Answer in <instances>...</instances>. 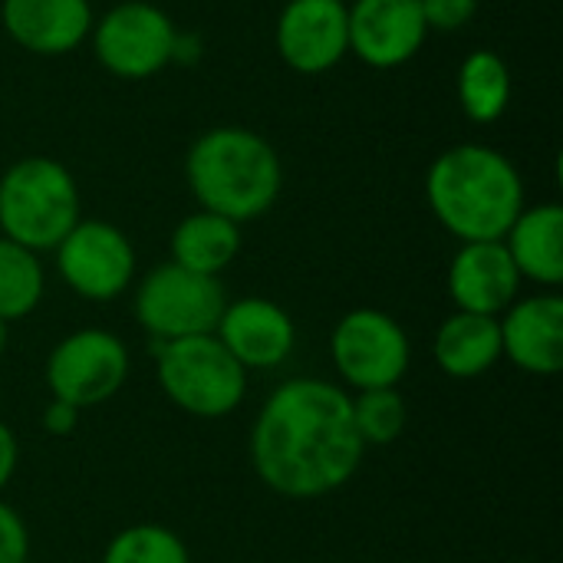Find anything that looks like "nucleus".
Segmentation results:
<instances>
[{
    "instance_id": "26",
    "label": "nucleus",
    "mask_w": 563,
    "mask_h": 563,
    "mask_svg": "<svg viewBox=\"0 0 563 563\" xmlns=\"http://www.w3.org/2000/svg\"><path fill=\"white\" fill-rule=\"evenodd\" d=\"M76 426H79V409L76 406H66L59 399H49V406L43 409V429L49 435L63 439V435H73Z\"/></svg>"
},
{
    "instance_id": "18",
    "label": "nucleus",
    "mask_w": 563,
    "mask_h": 563,
    "mask_svg": "<svg viewBox=\"0 0 563 563\" xmlns=\"http://www.w3.org/2000/svg\"><path fill=\"white\" fill-rule=\"evenodd\" d=\"M432 356L439 369L452 379H478L501 360V327L498 317L485 313H465L455 310L449 320H442Z\"/></svg>"
},
{
    "instance_id": "4",
    "label": "nucleus",
    "mask_w": 563,
    "mask_h": 563,
    "mask_svg": "<svg viewBox=\"0 0 563 563\" xmlns=\"http://www.w3.org/2000/svg\"><path fill=\"white\" fill-rule=\"evenodd\" d=\"M79 221L73 172L46 155H26L0 175V238L36 254L56 244Z\"/></svg>"
},
{
    "instance_id": "6",
    "label": "nucleus",
    "mask_w": 563,
    "mask_h": 563,
    "mask_svg": "<svg viewBox=\"0 0 563 563\" xmlns=\"http://www.w3.org/2000/svg\"><path fill=\"white\" fill-rule=\"evenodd\" d=\"M228 307L224 287L218 277L191 274L172 261L152 267L135 287V320L158 343L214 333Z\"/></svg>"
},
{
    "instance_id": "5",
    "label": "nucleus",
    "mask_w": 563,
    "mask_h": 563,
    "mask_svg": "<svg viewBox=\"0 0 563 563\" xmlns=\"http://www.w3.org/2000/svg\"><path fill=\"white\" fill-rule=\"evenodd\" d=\"M155 379L165 399L195 419H224L247 396V369L214 333L158 343Z\"/></svg>"
},
{
    "instance_id": "27",
    "label": "nucleus",
    "mask_w": 563,
    "mask_h": 563,
    "mask_svg": "<svg viewBox=\"0 0 563 563\" xmlns=\"http://www.w3.org/2000/svg\"><path fill=\"white\" fill-rule=\"evenodd\" d=\"M20 465V442L13 435V429L7 422H0V492L13 482Z\"/></svg>"
},
{
    "instance_id": "3",
    "label": "nucleus",
    "mask_w": 563,
    "mask_h": 563,
    "mask_svg": "<svg viewBox=\"0 0 563 563\" xmlns=\"http://www.w3.org/2000/svg\"><path fill=\"white\" fill-rule=\"evenodd\" d=\"M185 178L205 211L244 224L277 205L284 165L264 135L244 125H218L191 142Z\"/></svg>"
},
{
    "instance_id": "9",
    "label": "nucleus",
    "mask_w": 563,
    "mask_h": 563,
    "mask_svg": "<svg viewBox=\"0 0 563 563\" xmlns=\"http://www.w3.org/2000/svg\"><path fill=\"white\" fill-rule=\"evenodd\" d=\"M172 16L145 0H125L92 23L96 59L119 79H148L175 59Z\"/></svg>"
},
{
    "instance_id": "24",
    "label": "nucleus",
    "mask_w": 563,
    "mask_h": 563,
    "mask_svg": "<svg viewBox=\"0 0 563 563\" xmlns=\"http://www.w3.org/2000/svg\"><path fill=\"white\" fill-rule=\"evenodd\" d=\"M419 7H422L426 26L442 30V33L468 26L472 16L478 13V0H419Z\"/></svg>"
},
{
    "instance_id": "17",
    "label": "nucleus",
    "mask_w": 563,
    "mask_h": 563,
    "mask_svg": "<svg viewBox=\"0 0 563 563\" xmlns=\"http://www.w3.org/2000/svg\"><path fill=\"white\" fill-rule=\"evenodd\" d=\"M521 280H534L541 287L563 284V208L558 201L534 205L515 218L508 234L501 238Z\"/></svg>"
},
{
    "instance_id": "10",
    "label": "nucleus",
    "mask_w": 563,
    "mask_h": 563,
    "mask_svg": "<svg viewBox=\"0 0 563 563\" xmlns=\"http://www.w3.org/2000/svg\"><path fill=\"white\" fill-rule=\"evenodd\" d=\"M56 271L76 297L109 303L135 280V247L115 224L79 218L56 244Z\"/></svg>"
},
{
    "instance_id": "11",
    "label": "nucleus",
    "mask_w": 563,
    "mask_h": 563,
    "mask_svg": "<svg viewBox=\"0 0 563 563\" xmlns=\"http://www.w3.org/2000/svg\"><path fill=\"white\" fill-rule=\"evenodd\" d=\"M274 43L280 59L303 76L333 69L350 53L346 0H287Z\"/></svg>"
},
{
    "instance_id": "23",
    "label": "nucleus",
    "mask_w": 563,
    "mask_h": 563,
    "mask_svg": "<svg viewBox=\"0 0 563 563\" xmlns=\"http://www.w3.org/2000/svg\"><path fill=\"white\" fill-rule=\"evenodd\" d=\"M353 422L363 445H393L409 422V406L399 386L389 389H366L353 396Z\"/></svg>"
},
{
    "instance_id": "21",
    "label": "nucleus",
    "mask_w": 563,
    "mask_h": 563,
    "mask_svg": "<svg viewBox=\"0 0 563 563\" xmlns=\"http://www.w3.org/2000/svg\"><path fill=\"white\" fill-rule=\"evenodd\" d=\"M46 290L40 254L0 238V320L16 323L30 317Z\"/></svg>"
},
{
    "instance_id": "25",
    "label": "nucleus",
    "mask_w": 563,
    "mask_h": 563,
    "mask_svg": "<svg viewBox=\"0 0 563 563\" xmlns=\"http://www.w3.org/2000/svg\"><path fill=\"white\" fill-rule=\"evenodd\" d=\"M0 563H30L26 521L7 501H0Z\"/></svg>"
},
{
    "instance_id": "22",
    "label": "nucleus",
    "mask_w": 563,
    "mask_h": 563,
    "mask_svg": "<svg viewBox=\"0 0 563 563\" xmlns=\"http://www.w3.org/2000/svg\"><path fill=\"white\" fill-rule=\"evenodd\" d=\"M102 563H191V551L165 525H129L109 538Z\"/></svg>"
},
{
    "instance_id": "14",
    "label": "nucleus",
    "mask_w": 563,
    "mask_h": 563,
    "mask_svg": "<svg viewBox=\"0 0 563 563\" xmlns=\"http://www.w3.org/2000/svg\"><path fill=\"white\" fill-rule=\"evenodd\" d=\"M501 360H511L521 373L558 376L563 369V297L534 294L515 300L501 317Z\"/></svg>"
},
{
    "instance_id": "2",
    "label": "nucleus",
    "mask_w": 563,
    "mask_h": 563,
    "mask_svg": "<svg viewBox=\"0 0 563 563\" xmlns=\"http://www.w3.org/2000/svg\"><path fill=\"white\" fill-rule=\"evenodd\" d=\"M426 198L435 221L462 244L501 241L525 211V181L498 148L462 142L432 162Z\"/></svg>"
},
{
    "instance_id": "8",
    "label": "nucleus",
    "mask_w": 563,
    "mask_h": 563,
    "mask_svg": "<svg viewBox=\"0 0 563 563\" xmlns=\"http://www.w3.org/2000/svg\"><path fill=\"white\" fill-rule=\"evenodd\" d=\"M129 346L99 327H82L63 336L46 356V389L53 399L82 409L109 402L129 379Z\"/></svg>"
},
{
    "instance_id": "19",
    "label": "nucleus",
    "mask_w": 563,
    "mask_h": 563,
    "mask_svg": "<svg viewBox=\"0 0 563 563\" xmlns=\"http://www.w3.org/2000/svg\"><path fill=\"white\" fill-rule=\"evenodd\" d=\"M238 251H241V224L205 208L181 218L178 228L172 231V264L191 274L218 277L224 267H231Z\"/></svg>"
},
{
    "instance_id": "12",
    "label": "nucleus",
    "mask_w": 563,
    "mask_h": 563,
    "mask_svg": "<svg viewBox=\"0 0 563 563\" xmlns=\"http://www.w3.org/2000/svg\"><path fill=\"white\" fill-rule=\"evenodd\" d=\"M346 23L350 53L373 69L409 63L429 36L419 0H353L346 3Z\"/></svg>"
},
{
    "instance_id": "7",
    "label": "nucleus",
    "mask_w": 563,
    "mask_h": 563,
    "mask_svg": "<svg viewBox=\"0 0 563 563\" xmlns=\"http://www.w3.org/2000/svg\"><path fill=\"white\" fill-rule=\"evenodd\" d=\"M330 360L343 389H389L406 379L412 343L396 317L376 307H360L336 320L330 333Z\"/></svg>"
},
{
    "instance_id": "13",
    "label": "nucleus",
    "mask_w": 563,
    "mask_h": 563,
    "mask_svg": "<svg viewBox=\"0 0 563 563\" xmlns=\"http://www.w3.org/2000/svg\"><path fill=\"white\" fill-rule=\"evenodd\" d=\"M214 336L247 373L287 363L297 346L294 317L267 297L231 300L214 327Z\"/></svg>"
},
{
    "instance_id": "29",
    "label": "nucleus",
    "mask_w": 563,
    "mask_h": 563,
    "mask_svg": "<svg viewBox=\"0 0 563 563\" xmlns=\"http://www.w3.org/2000/svg\"><path fill=\"white\" fill-rule=\"evenodd\" d=\"M505 563H525V561H505Z\"/></svg>"
},
{
    "instance_id": "1",
    "label": "nucleus",
    "mask_w": 563,
    "mask_h": 563,
    "mask_svg": "<svg viewBox=\"0 0 563 563\" xmlns=\"http://www.w3.org/2000/svg\"><path fill=\"white\" fill-rule=\"evenodd\" d=\"M247 452L261 485L280 498L313 501L340 492L366 455L353 396L317 376L280 383L251 426Z\"/></svg>"
},
{
    "instance_id": "16",
    "label": "nucleus",
    "mask_w": 563,
    "mask_h": 563,
    "mask_svg": "<svg viewBox=\"0 0 563 563\" xmlns=\"http://www.w3.org/2000/svg\"><path fill=\"white\" fill-rule=\"evenodd\" d=\"M0 23L23 49L63 56L92 33V10L89 0H3Z\"/></svg>"
},
{
    "instance_id": "15",
    "label": "nucleus",
    "mask_w": 563,
    "mask_h": 563,
    "mask_svg": "<svg viewBox=\"0 0 563 563\" xmlns=\"http://www.w3.org/2000/svg\"><path fill=\"white\" fill-rule=\"evenodd\" d=\"M449 297L455 310L501 317L521 290V274L505 241H468L449 264Z\"/></svg>"
},
{
    "instance_id": "28",
    "label": "nucleus",
    "mask_w": 563,
    "mask_h": 563,
    "mask_svg": "<svg viewBox=\"0 0 563 563\" xmlns=\"http://www.w3.org/2000/svg\"><path fill=\"white\" fill-rule=\"evenodd\" d=\"M7 343H10V323L0 320V356H3V350H7Z\"/></svg>"
},
{
    "instance_id": "20",
    "label": "nucleus",
    "mask_w": 563,
    "mask_h": 563,
    "mask_svg": "<svg viewBox=\"0 0 563 563\" xmlns=\"http://www.w3.org/2000/svg\"><path fill=\"white\" fill-rule=\"evenodd\" d=\"M459 106L462 112L478 122H498L511 106V69L495 49H472L459 66Z\"/></svg>"
}]
</instances>
